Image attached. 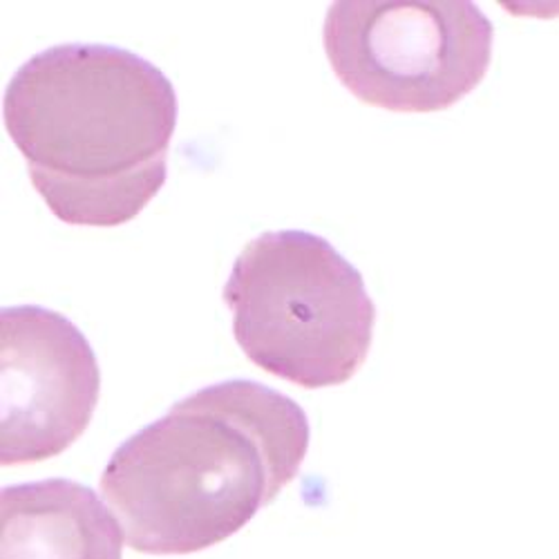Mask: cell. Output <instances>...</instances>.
Segmentation results:
<instances>
[{"label":"cell","instance_id":"obj_6","mask_svg":"<svg viewBox=\"0 0 559 559\" xmlns=\"http://www.w3.org/2000/svg\"><path fill=\"white\" fill-rule=\"evenodd\" d=\"M126 531L95 490L70 479L0 492V559H123Z\"/></svg>","mask_w":559,"mask_h":559},{"label":"cell","instance_id":"obj_2","mask_svg":"<svg viewBox=\"0 0 559 559\" xmlns=\"http://www.w3.org/2000/svg\"><path fill=\"white\" fill-rule=\"evenodd\" d=\"M177 92L151 61L110 45L68 43L10 81L5 130L36 193L72 226H121L164 189Z\"/></svg>","mask_w":559,"mask_h":559},{"label":"cell","instance_id":"obj_4","mask_svg":"<svg viewBox=\"0 0 559 559\" xmlns=\"http://www.w3.org/2000/svg\"><path fill=\"white\" fill-rule=\"evenodd\" d=\"M495 29L465 0H341L322 43L341 83L367 106L441 112L486 79Z\"/></svg>","mask_w":559,"mask_h":559},{"label":"cell","instance_id":"obj_5","mask_svg":"<svg viewBox=\"0 0 559 559\" xmlns=\"http://www.w3.org/2000/svg\"><path fill=\"white\" fill-rule=\"evenodd\" d=\"M102 369L87 338L63 313L8 307L0 313V463L63 454L90 426Z\"/></svg>","mask_w":559,"mask_h":559},{"label":"cell","instance_id":"obj_1","mask_svg":"<svg viewBox=\"0 0 559 559\" xmlns=\"http://www.w3.org/2000/svg\"><path fill=\"white\" fill-rule=\"evenodd\" d=\"M305 409L251 381H226L175 403L115 450L99 488L128 546L191 555L242 531L300 473Z\"/></svg>","mask_w":559,"mask_h":559},{"label":"cell","instance_id":"obj_3","mask_svg":"<svg viewBox=\"0 0 559 559\" xmlns=\"http://www.w3.org/2000/svg\"><path fill=\"white\" fill-rule=\"evenodd\" d=\"M224 302L245 356L305 390L352 381L374 341L377 307L360 271L313 233L251 240L230 269Z\"/></svg>","mask_w":559,"mask_h":559}]
</instances>
